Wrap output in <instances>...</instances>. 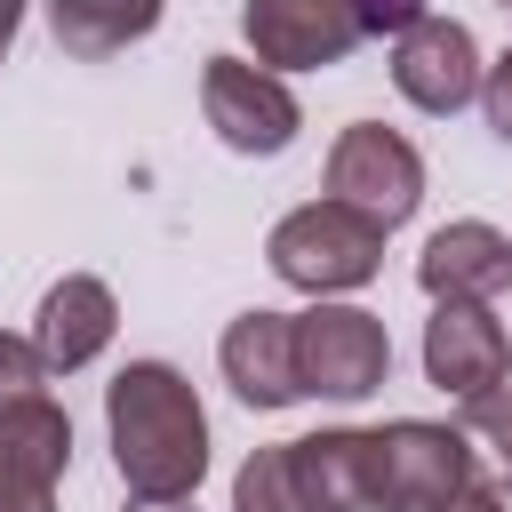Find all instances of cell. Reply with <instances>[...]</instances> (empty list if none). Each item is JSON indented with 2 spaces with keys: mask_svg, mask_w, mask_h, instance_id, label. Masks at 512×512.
<instances>
[{
  "mask_svg": "<svg viewBox=\"0 0 512 512\" xmlns=\"http://www.w3.org/2000/svg\"><path fill=\"white\" fill-rule=\"evenodd\" d=\"M296 368H304V392L320 400H368L392 376V336L376 312L320 296L312 312H296Z\"/></svg>",
  "mask_w": 512,
  "mask_h": 512,
  "instance_id": "5",
  "label": "cell"
},
{
  "mask_svg": "<svg viewBox=\"0 0 512 512\" xmlns=\"http://www.w3.org/2000/svg\"><path fill=\"white\" fill-rule=\"evenodd\" d=\"M416 280L432 304H488L512 288V232L464 216V224H440L416 256Z\"/></svg>",
  "mask_w": 512,
  "mask_h": 512,
  "instance_id": "12",
  "label": "cell"
},
{
  "mask_svg": "<svg viewBox=\"0 0 512 512\" xmlns=\"http://www.w3.org/2000/svg\"><path fill=\"white\" fill-rule=\"evenodd\" d=\"M240 32L272 72H328L368 40L360 0H240Z\"/></svg>",
  "mask_w": 512,
  "mask_h": 512,
  "instance_id": "6",
  "label": "cell"
},
{
  "mask_svg": "<svg viewBox=\"0 0 512 512\" xmlns=\"http://www.w3.org/2000/svg\"><path fill=\"white\" fill-rule=\"evenodd\" d=\"M16 24H24V0H0V56H8V40H16Z\"/></svg>",
  "mask_w": 512,
  "mask_h": 512,
  "instance_id": "24",
  "label": "cell"
},
{
  "mask_svg": "<svg viewBox=\"0 0 512 512\" xmlns=\"http://www.w3.org/2000/svg\"><path fill=\"white\" fill-rule=\"evenodd\" d=\"M496 8H512V0H496Z\"/></svg>",
  "mask_w": 512,
  "mask_h": 512,
  "instance_id": "25",
  "label": "cell"
},
{
  "mask_svg": "<svg viewBox=\"0 0 512 512\" xmlns=\"http://www.w3.org/2000/svg\"><path fill=\"white\" fill-rule=\"evenodd\" d=\"M424 376H432L440 392H456V400L496 392V384L512 376V336H504V320H496L488 304H432V320H424Z\"/></svg>",
  "mask_w": 512,
  "mask_h": 512,
  "instance_id": "10",
  "label": "cell"
},
{
  "mask_svg": "<svg viewBox=\"0 0 512 512\" xmlns=\"http://www.w3.org/2000/svg\"><path fill=\"white\" fill-rule=\"evenodd\" d=\"M328 200H344V208L376 216L384 232H400L416 216V200H424V152L384 120H352L336 136V152H328Z\"/></svg>",
  "mask_w": 512,
  "mask_h": 512,
  "instance_id": "3",
  "label": "cell"
},
{
  "mask_svg": "<svg viewBox=\"0 0 512 512\" xmlns=\"http://www.w3.org/2000/svg\"><path fill=\"white\" fill-rule=\"evenodd\" d=\"M480 112H488V128L512 144V48H504V56L480 72Z\"/></svg>",
  "mask_w": 512,
  "mask_h": 512,
  "instance_id": "19",
  "label": "cell"
},
{
  "mask_svg": "<svg viewBox=\"0 0 512 512\" xmlns=\"http://www.w3.org/2000/svg\"><path fill=\"white\" fill-rule=\"evenodd\" d=\"M216 368L224 384L248 400V408H288L304 400V368H296V312H240L216 344Z\"/></svg>",
  "mask_w": 512,
  "mask_h": 512,
  "instance_id": "11",
  "label": "cell"
},
{
  "mask_svg": "<svg viewBox=\"0 0 512 512\" xmlns=\"http://www.w3.org/2000/svg\"><path fill=\"white\" fill-rule=\"evenodd\" d=\"M112 328H120V304H112V288H104L96 272H64V280L40 296V312H32V344H40V360H48L56 376L88 368V360L112 344Z\"/></svg>",
  "mask_w": 512,
  "mask_h": 512,
  "instance_id": "13",
  "label": "cell"
},
{
  "mask_svg": "<svg viewBox=\"0 0 512 512\" xmlns=\"http://www.w3.org/2000/svg\"><path fill=\"white\" fill-rule=\"evenodd\" d=\"M416 16H424V0H360V24H368V32H392V40H400Z\"/></svg>",
  "mask_w": 512,
  "mask_h": 512,
  "instance_id": "21",
  "label": "cell"
},
{
  "mask_svg": "<svg viewBox=\"0 0 512 512\" xmlns=\"http://www.w3.org/2000/svg\"><path fill=\"white\" fill-rule=\"evenodd\" d=\"M288 464H296V496L304 512H384V440L376 432H312V440H288Z\"/></svg>",
  "mask_w": 512,
  "mask_h": 512,
  "instance_id": "9",
  "label": "cell"
},
{
  "mask_svg": "<svg viewBox=\"0 0 512 512\" xmlns=\"http://www.w3.org/2000/svg\"><path fill=\"white\" fill-rule=\"evenodd\" d=\"M48 32H56L64 56L104 64V56H120L128 40L160 32V0H48Z\"/></svg>",
  "mask_w": 512,
  "mask_h": 512,
  "instance_id": "14",
  "label": "cell"
},
{
  "mask_svg": "<svg viewBox=\"0 0 512 512\" xmlns=\"http://www.w3.org/2000/svg\"><path fill=\"white\" fill-rule=\"evenodd\" d=\"M104 432L128 496H192L208 472V408L168 360H128L104 384Z\"/></svg>",
  "mask_w": 512,
  "mask_h": 512,
  "instance_id": "1",
  "label": "cell"
},
{
  "mask_svg": "<svg viewBox=\"0 0 512 512\" xmlns=\"http://www.w3.org/2000/svg\"><path fill=\"white\" fill-rule=\"evenodd\" d=\"M432 512H512V496L504 488H488V480H464L456 496H440Z\"/></svg>",
  "mask_w": 512,
  "mask_h": 512,
  "instance_id": "22",
  "label": "cell"
},
{
  "mask_svg": "<svg viewBox=\"0 0 512 512\" xmlns=\"http://www.w3.org/2000/svg\"><path fill=\"white\" fill-rule=\"evenodd\" d=\"M0 456L16 472L48 480V488L64 480V464H72V416L56 408V392H32V400L0 408Z\"/></svg>",
  "mask_w": 512,
  "mask_h": 512,
  "instance_id": "15",
  "label": "cell"
},
{
  "mask_svg": "<svg viewBox=\"0 0 512 512\" xmlns=\"http://www.w3.org/2000/svg\"><path fill=\"white\" fill-rule=\"evenodd\" d=\"M120 512H192V496H136V504H120Z\"/></svg>",
  "mask_w": 512,
  "mask_h": 512,
  "instance_id": "23",
  "label": "cell"
},
{
  "mask_svg": "<svg viewBox=\"0 0 512 512\" xmlns=\"http://www.w3.org/2000/svg\"><path fill=\"white\" fill-rule=\"evenodd\" d=\"M232 512H304L288 440H280V448H256V456L240 464V480H232Z\"/></svg>",
  "mask_w": 512,
  "mask_h": 512,
  "instance_id": "16",
  "label": "cell"
},
{
  "mask_svg": "<svg viewBox=\"0 0 512 512\" xmlns=\"http://www.w3.org/2000/svg\"><path fill=\"white\" fill-rule=\"evenodd\" d=\"M384 440V512H432L440 496H456L472 480V440L464 424H432V416H400L376 432Z\"/></svg>",
  "mask_w": 512,
  "mask_h": 512,
  "instance_id": "8",
  "label": "cell"
},
{
  "mask_svg": "<svg viewBox=\"0 0 512 512\" xmlns=\"http://www.w3.org/2000/svg\"><path fill=\"white\" fill-rule=\"evenodd\" d=\"M0 512H56V488L32 480V472H16V464L0 456Z\"/></svg>",
  "mask_w": 512,
  "mask_h": 512,
  "instance_id": "20",
  "label": "cell"
},
{
  "mask_svg": "<svg viewBox=\"0 0 512 512\" xmlns=\"http://www.w3.org/2000/svg\"><path fill=\"white\" fill-rule=\"evenodd\" d=\"M264 264L304 288V296H344V288H368L376 264H384V224L344 208V200H304L272 224L264 240Z\"/></svg>",
  "mask_w": 512,
  "mask_h": 512,
  "instance_id": "2",
  "label": "cell"
},
{
  "mask_svg": "<svg viewBox=\"0 0 512 512\" xmlns=\"http://www.w3.org/2000/svg\"><path fill=\"white\" fill-rule=\"evenodd\" d=\"M200 112H208V128H216L232 152H248V160L288 152L296 128H304L288 80H280L272 64H248V56H208V64H200Z\"/></svg>",
  "mask_w": 512,
  "mask_h": 512,
  "instance_id": "4",
  "label": "cell"
},
{
  "mask_svg": "<svg viewBox=\"0 0 512 512\" xmlns=\"http://www.w3.org/2000/svg\"><path fill=\"white\" fill-rule=\"evenodd\" d=\"M48 360H40V344L32 336H0V408H16V400H32V392H48Z\"/></svg>",
  "mask_w": 512,
  "mask_h": 512,
  "instance_id": "18",
  "label": "cell"
},
{
  "mask_svg": "<svg viewBox=\"0 0 512 512\" xmlns=\"http://www.w3.org/2000/svg\"><path fill=\"white\" fill-rule=\"evenodd\" d=\"M480 40L456 24V16H416L400 40H392V88L416 104V112H456L480 96Z\"/></svg>",
  "mask_w": 512,
  "mask_h": 512,
  "instance_id": "7",
  "label": "cell"
},
{
  "mask_svg": "<svg viewBox=\"0 0 512 512\" xmlns=\"http://www.w3.org/2000/svg\"><path fill=\"white\" fill-rule=\"evenodd\" d=\"M456 424H464V440H480V448H488V464H496V488L512 496V392H504V384H496V392H472Z\"/></svg>",
  "mask_w": 512,
  "mask_h": 512,
  "instance_id": "17",
  "label": "cell"
}]
</instances>
